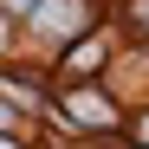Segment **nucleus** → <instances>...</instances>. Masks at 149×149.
<instances>
[{
    "mask_svg": "<svg viewBox=\"0 0 149 149\" xmlns=\"http://www.w3.org/2000/svg\"><path fill=\"white\" fill-rule=\"evenodd\" d=\"M136 19H143V26H149V0H136Z\"/></svg>",
    "mask_w": 149,
    "mask_h": 149,
    "instance_id": "nucleus-1",
    "label": "nucleus"
}]
</instances>
